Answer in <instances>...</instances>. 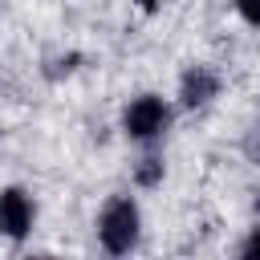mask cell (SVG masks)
Instances as JSON below:
<instances>
[{
  "label": "cell",
  "mask_w": 260,
  "mask_h": 260,
  "mask_svg": "<svg viewBox=\"0 0 260 260\" xmlns=\"http://www.w3.org/2000/svg\"><path fill=\"white\" fill-rule=\"evenodd\" d=\"M93 228H98L102 252H110V256H130V252L142 244V207H138V199H134L130 191L110 195V199L102 203Z\"/></svg>",
  "instance_id": "cell-1"
},
{
  "label": "cell",
  "mask_w": 260,
  "mask_h": 260,
  "mask_svg": "<svg viewBox=\"0 0 260 260\" xmlns=\"http://www.w3.org/2000/svg\"><path fill=\"white\" fill-rule=\"evenodd\" d=\"M122 134L134 142V146H154L167 138V130L175 126V102L154 93V89H142L134 93L126 106H122V118H118Z\"/></svg>",
  "instance_id": "cell-2"
},
{
  "label": "cell",
  "mask_w": 260,
  "mask_h": 260,
  "mask_svg": "<svg viewBox=\"0 0 260 260\" xmlns=\"http://www.w3.org/2000/svg\"><path fill=\"white\" fill-rule=\"evenodd\" d=\"M37 228V199L28 187L8 183L0 187V240L8 244H24Z\"/></svg>",
  "instance_id": "cell-3"
},
{
  "label": "cell",
  "mask_w": 260,
  "mask_h": 260,
  "mask_svg": "<svg viewBox=\"0 0 260 260\" xmlns=\"http://www.w3.org/2000/svg\"><path fill=\"white\" fill-rule=\"evenodd\" d=\"M219 93H223V73H219L215 65L195 61V65H187V69L179 73L175 106H179V110H207Z\"/></svg>",
  "instance_id": "cell-4"
},
{
  "label": "cell",
  "mask_w": 260,
  "mask_h": 260,
  "mask_svg": "<svg viewBox=\"0 0 260 260\" xmlns=\"http://www.w3.org/2000/svg\"><path fill=\"white\" fill-rule=\"evenodd\" d=\"M130 179H134V187H142V191L162 187V179H167V162H162V154H158L154 146H146V150H142V158L134 162Z\"/></svg>",
  "instance_id": "cell-5"
},
{
  "label": "cell",
  "mask_w": 260,
  "mask_h": 260,
  "mask_svg": "<svg viewBox=\"0 0 260 260\" xmlns=\"http://www.w3.org/2000/svg\"><path fill=\"white\" fill-rule=\"evenodd\" d=\"M232 8L248 28H260V0H232Z\"/></svg>",
  "instance_id": "cell-6"
},
{
  "label": "cell",
  "mask_w": 260,
  "mask_h": 260,
  "mask_svg": "<svg viewBox=\"0 0 260 260\" xmlns=\"http://www.w3.org/2000/svg\"><path fill=\"white\" fill-rule=\"evenodd\" d=\"M236 252H240V260H260V223H256V228H248V236L240 240V248H236Z\"/></svg>",
  "instance_id": "cell-7"
},
{
  "label": "cell",
  "mask_w": 260,
  "mask_h": 260,
  "mask_svg": "<svg viewBox=\"0 0 260 260\" xmlns=\"http://www.w3.org/2000/svg\"><path fill=\"white\" fill-rule=\"evenodd\" d=\"M130 4H134L138 12H146V16H154V12H158V8L167 4V0H130Z\"/></svg>",
  "instance_id": "cell-8"
}]
</instances>
